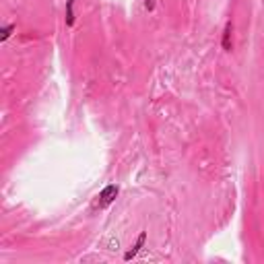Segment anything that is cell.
Returning a JSON list of instances; mask_svg holds the SVG:
<instances>
[{
    "label": "cell",
    "instance_id": "1",
    "mask_svg": "<svg viewBox=\"0 0 264 264\" xmlns=\"http://www.w3.org/2000/svg\"><path fill=\"white\" fill-rule=\"evenodd\" d=\"M118 192H120V188H118L116 184H107V186L99 192V196H97V200H95L93 209H105V206H109V204L116 200Z\"/></svg>",
    "mask_w": 264,
    "mask_h": 264
},
{
    "label": "cell",
    "instance_id": "2",
    "mask_svg": "<svg viewBox=\"0 0 264 264\" xmlns=\"http://www.w3.org/2000/svg\"><path fill=\"white\" fill-rule=\"evenodd\" d=\"M145 243H147V231H141L139 237H137V241H135V246H132V248L124 254V262H130L132 258H137V256L141 254V250L145 248Z\"/></svg>",
    "mask_w": 264,
    "mask_h": 264
},
{
    "label": "cell",
    "instance_id": "3",
    "mask_svg": "<svg viewBox=\"0 0 264 264\" xmlns=\"http://www.w3.org/2000/svg\"><path fill=\"white\" fill-rule=\"evenodd\" d=\"M74 5H77V0H66V7H64V23H66V27H72L74 21H77Z\"/></svg>",
    "mask_w": 264,
    "mask_h": 264
},
{
    "label": "cell",
    "instance_id": "4",
    "mask_svg": "<svg viewBox=\"0 0 264 264\" xmlns=\"http://www.w3.org/2000/svg\"><path fill=\"white\" fill-rule=\"evenodd\" d=\"M231 33H233V25L227 23L225 29H223V37H221V46L225 52H231Z\"/></svg>",
    "mask_w": 264,
    "mask_h": 264
},
{
    "label": "cell",
    "instance_id": "5",
    "mask_svg": "<svg viewBox=\"0 0 264 264\" xmlns=\"http://www.w3.org/2000/svg\"><path fill=\"white\" fill-rule=\"evenodd\" d=\"M15 31H17V25L15 23H5L3 29H0V42H7Z\"/></svg>",
    "mask_w": 264,
    "mask_h": 264
},
{
    "label": "cell",
    "instance_id": "6",
    "mask_svg": "<svg viewBox=\"0 0 264 264\" xmlns=\"http://www.w3.org/2000/svg\"><path fill=\"white\" fill-rule=\"evenodd\" d=\"M143 3H145V9L147 11H153L155 9V0H143Z\"/></svg>",
    "mask_w": 264,
    "mask_h": 264
}]
</instances>
